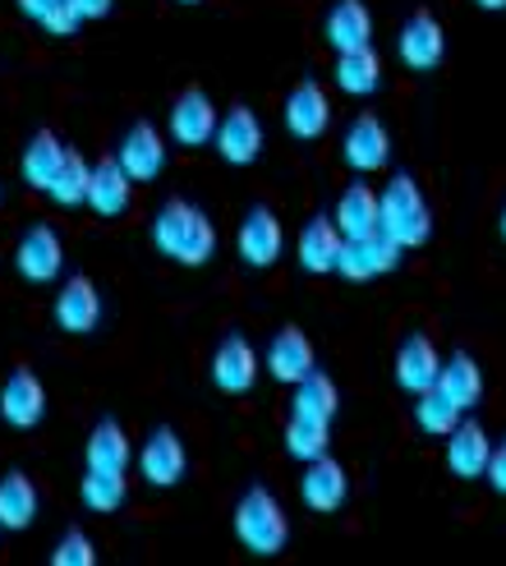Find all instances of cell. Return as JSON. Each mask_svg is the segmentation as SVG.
<instances>
[{
  "instance_id": "3",
  "label": "cell",
  "mask_w": 506,
  "mask_h": 566,
  "mask_svg": "<svg viewBox=\"0 0 506 566\" xmlns=\"http://www.w3.org/2000/svg\"><path fill=\"white\" fill-rule=\"evenodd\" d=\"M378 231H387L401 249H419L433 235V212L424 203V189L414 176L397 171L378 193Z\"/></svg>"
},
{
  "instance_id": "6",
  "label": "cell",
  "mask_w": 506,
  "mask_h": 566,
  "mask_svg": "<svg viewBox=\"0 0 506 566\" xmlns=\"http://www.w3.org/2000/svg\"><path fill=\"white\" fill-rule=\"evenodd\" d=\"M350 497V474L346 465L336 461V457H314L304 465V479H299V502L308 506V512H318V516H331V512H341Z\"/></svg>"
},
{
  "instance_id": "10",
  "label": "cell",
  "mask_w": 506,
  "mask_h": 566,
  "mask_svg": "<svg viewBox=\"0 0 506 566\" xmlns=\"http://www.w3.org/2000/svg\"><path fill=\"white\" fill-rule=\"evenodd\" d=\"M212 382L226 396L253 391V382H259V350L249 346V336H240V332L221 336V346L212 350Z\"/></svg>"
},
{
  "instance_id": "42",
  "label": "cell",
  "mask_w": 506,
  "mask_h": 566,
  "mask_svg": "<svg viewBox=\"0 0 506 566\" xmlns=\"http://www.w3.org/2000/svg\"><path fill=\"white\" fill-rule=\"evenodd\" d=\"M180 6H193V0H180Z\"/></svg>"
},
{
  "instance_id": "12",
  "label": "cell",
  "mask_w": 506,
  "mask_h": 566,
  "mask_svg": "<svg viewBox=\"0 0 506 566\" xmlns=\"http://www.w3.org/2000/svg\"><path fill=\"white\" fill-rule=\"evenodd\" d=\"M97 323H102V295L93 286V276L74 272L61 286V295H55V327L70 336H88L97 332Z\"/></svg>"
},
{
  "instance_id": "14",
  "label": "cell",
  "mask_w": 506,
  "mask_h": 566,
  "mask_svg": "<svg viewBox=\"0 0 506 566\" xmlns=\"http://www.w3.org/2000/svg\"><path fill=\"white\" fill-rule=\"evenodd\" d=\"M217 106H212V97L208 93H199V88H189V93H180L176 102H171V138L180 148H203V144H212V134H217Z\"/></svg>"
},
{
  "instance_id": "36",
  "label": "cell",
  "mask_w": 506,
  "mask_h": 566,
  "mask_svg": "<svg viewBox=\"0 0 506 566\" xmlns=\"http://www.w3.org/2000/svg\"><path fill=\"white\" fill-rule=\"evenodd\" d=\"M42 28H46V33H55V38H70V33H78V28H83V14H78L74 0H55V6L46 10V19H42Z\"/></svg>"
},
{
  "instance_id": "20",
  "label": "cell",
  "mask_w": 506,
  "mask_h": 566,
  "mask_svg": "<svg viewBox=\"0 0 506 566\" xmlns=\"http://www.w3.org/2000/svg\"><path fill=\"white\" fill-rule=\"evenodd\" d=\"M327 46L341 55V51H359V46H373V14L363 0H336V6L327 10Z\"/></svg>"
},
{
  "instance_id": "15",
  "label": "cell",
  "mask_w": 506,
  "mask_h": 566,
  "mask_svg": "<svg viewBox=\"0 0 506 566\" xmlns=\"http://www.w3.org/2000/svg\"><path fill=\"white\" fill-rule=\"evenodd\" d=\"M286 129L295 134V138H304V144H314V138H323L327 134V125H331V102H327V93H323V83H314V78H304V83H295V93L286 97Z\"/></svg>"
},
{
  "instance_id": "17",
  "label": "cell",
  "mask_w": 506,
  "mask_h": 566,
  "mask_svg": "<svg viewBox=\"0 0 506 566\" xmlns=\"http://www.w3.org/2000/svg\"><path fill=\"white\" fill-rule=\"evenodd\" d=\"M314 369H318V359H314V342H308V332L304 327H281L272 336V346H267V374L276 382L295 387L304 374H314Z\"/></svg>"
},
{
  "instance_id": "25",
  "label": "cell",
  "mask_w": 506,
  "mask_h": 566,
  "mask_svg": "<svg viewBox=\"0 0 506 566\" xmlns=\"http://www.w3.org/2000/svg\"><path fill=\"white\" fill-rule=\"evenodd\" d=\"M336 231H341L346 240H359V235H373L378 231V189H369L363 180H355L341 198H336Z\"/></svg>"
},
{
  "instance_id": "40",
  "label": "cell",
  "mask_w": 506,
  "mask_h": 566,
  "mask_svg": "<svg viewBox=\"0 0 506 566\" xmlns=\"http://www.w3.org/2000/svg\"><path fill=\"white\" fill-rule=\"evenodd\" d=\"M479 10H506V0H474Z\"/></svg>"
},
{
  "instance_id": "32",
  "label": "cell",
  "mask_w": 506,
  "mask_h": 566,
  "mask_svg": "<svg viewBox=\"0 0 506 566\" xmlns=\"http://www.w3.org/2000/svg\"><path fill=\"white\" fill-rule=\"evenodd\" d=\"M461 419H465V410H461L438 382H433L429 391H419V396H414V423H419V429H424L429 438H446Z\"/></svg>"
},
{
  "instance_id": "37",
  "label": "cell",
  "mask_w": 506,
  "mask_h": 566,
  "mask_svg": "<svg viewBox=\"0 0 506 566\" xmlns=\"http://www.w3.org/2000/svg\"><path fill=\"white\" fill-rule=\"evenodd\" d=\"M484 479H488V484H493L497 493H506V442H502V447H493V457H488Z\"/></svg>"
},
{
  "instance_id": "28",
  "label": "cell",
  "mask_w": 506,
  "mask_h": 566,
  "mask_svg": "<svg viewBox=\"0 0 506 566\" xmlns=\"http://www.w3.org/2000/svg\"><path fill=\"white\" fill-rule=\"evenodd\" d=\"M88 176H93V161L78 148H65V161H61V171L51 176L46 198L55 208H88Z\"/></svg>"
},
{
  "instance_id": "26",
  "label": "cell",
  "mask_w": 506,
  "mask_h": 566,
  "mask_svg": "<svg viewBox=\"0 0 506 566\" xmlns=\"http://www.w3.org/2000/svg\"><path fill=\"white\" fill-rule=\"evenodd\" d=\"M38 521V484L23 470L0 474V530H28Z\"/></svg>"
},
{
  "instance_id": "29",
  "label": "cell",
  "mask_w": 506,
  "mask_h": 566,
  "mask_svg": "<svg viewBox=\"0 0 506 566\" xmlns=\"http://www.w3.org/2000/svg\"><path fill=\"white\" fill-rule=\"evenodd\" d=\"M382 83V61L373 46H359V51H341L336 55V88L350 93V97H369Z\"/></svg>"
},
{
  "instance_id": "34",
  "label": "cell",
  "mask_w": 506,
  "mask_h": 566,
  "mask_svg": "<svg viewBox=\"0 0 506 566\" xmlns=\"http://www.w3.org/2000/svg\"><path fill=\"white\" fill-rule=\"evenodd\" d=\"M331 447V423L327 419H308V415H291V423H286V451L295 461H314V457H323V451Z\"/></svg>"
},
{
  "instance_id": "22",
  "label": "cell",
  "mask_w": 506,
  "mask_h": 566,
  "mask_svg": "<svg viewBox=\"0 0 506 566\" xmlns=\"http://www.w3.org/2000/svg\"><path fill=\"white\" fill-rule=\"evenodd\" d=\"M134 198V180L125 176V166L116 157H102L88 176V208L97 217H125Z\"/></svg>"
},
{
  "instance_id": "9",
  "label": "cell",
  "mask_w": 506,
  "mask_h": 566,
  "mask_svg": "<svg viewBox=\"0 0 506 566\" xmlns=\"http://www.w3.org/2000/svg\"><path fill=\"white\" fill-rule=\"evenodd\" d=\"M0 419L19 433L38 429V423L46 419V387L33 369H14L6 378V387H0Z\"/></svg>"
},
{
  "instance_id": "24",
  "label": "cell",
  "mask_w": 506,
  "mask_h": 566,
  "mask_svg": "<svg viewBox=\"0 0 506 566\" xmlns=\"http://www.w3.org/2000/svg\"><path fill=\"white\" fill-rule=\"evenodd\" d=\"M88 470H106V474H125L134 461L129 433L120 429V419H97V429L88 433V451H83Z\"/></svg>"
},
{
  "instance_id": "11",
  "label": "cell",
  "mask_w": 506,
  "mask_h": 566,
  "mask_svg": "<svg viewBox=\"0 0 506 566\" xmlns=\"http://www.w3.org/2000/svg\"><path fill=\"white\" fill-rule=\"evenodd\" d=\"M212 144H217V157H221V161H231V166L259 161V153H263V120L253 116L249 106H231L226 116L217 120Z\"/></svg>"
},
{
  "instance_id": "1",
  "label": "cell",
  "mask_w": 506,
  "mask_h": 566,
  "mask_svg": "<svg viewBox=\"0 0 506 566\" xmlns=\"http://www.w3.org/2000/svg\"><path fill=\"white\" fill-rule=\"evenodd\" d=\"M152 244H157V253H166V259L180 268H203L217 253L212 217L199 203L171 198V203H161L152 217Z\"/></svg>"
},
{
  "instance_id": "41",
  "label": "cell",
  "mask_w": 506,
  "mask_h": 566,
  "mask_svg": "<svg viewBox=\"0 0 506 566\" xmlns=\"http://www.w3.org/2000/svg\"><path fill=\"white\" fill-rule=\"evenodd\" d=\"M502 240H506V208H502Z\"/></svg>"
},
{
  "instance_id": "2",
  "label": "cell",
  "mask_w": 506,
  "mask_h": 566,
  "mask_svg": "<svg viewBox=\"0 0 506 566\" xmlns=\"http://www.w3.org/2000/svg\"><path fill=\"white\" fill-rule=\"evenodd\" d=\"M235 539L253 557H276L281 548L291 544L286 506L276 502V493L267 484H249L244 497L235 502Z\"/></svg>"
},
{
  "instance_id": "35",
  "label": "cell",
  "mask_w": 506,
  "mask_h": 566,
  "mask_svg": "<svg viewBox=\"0 0 506 566\" xmlns=\"http://www.w3.org/2000/svg\"><path fill=\"white\" fill-rule=\"evenodd\" d=\"M51 566H97V548L83 530H70L51 553Z\"/></svg>"
},
{
  "instance_id": "23",
  "label": "cell",
  "mask_w": 506,
  "mask_h": 566,
  "mask_svg": "<svg viewBox=\"0 0 506 566\" xmlns=\"http://www.w3.org/2000/svg\"><path fill=\"white\" fill-rule=\"evenodd\" d=\"M341 231H336V221L331 217H308L304 221V231H299V244H295V253H299V268L304 272H336V259H341Z\"/></svg>"
},
{
  "instance_id": "8",
  "label": "cell",
  "mask_w": 506,
  "mask_h": 566,
  "mask_svg": "<svg viewBox=\"0 0 506 566\" xmlns=\"http://www.w3.org/2000/svg\"><path fill=\"white\" fill-rule=\"evenodd\" d=\"M235 249L249 268H272L281 259V249H286V231H281V217L272 208H249L240 231H235Z\"/></svg>"
},
{
  "instance_id": "38",
  "label": "cell",
  "mask_w": 506,
  "mask_h": 566,
  "mask_svg": "<svg viewBox=\"0 0 506 566\" xmlns=\"http://www.w3.org/2000/svg\"><path fill=\"white\" fill-rule=\"evenodd\" d=\"M74 6H78V14H83V19H106L116 0H74Z\"/></svg>"
},
{
  "instance_id": "7",
  "label": "cell",
  "mask_w": 506,
  "mask_h": 566,
  "mask_svg": "<svg viewBox=\"0 0 506 566\" xmlns=\"http://www.w3.org/2000/svg\"><path fill=\"white\" fill-rule=\"evenodd\" d=\"M401 244L391 240L387 231H373V235H359V240H341V259H336V272L346 281H373L382 272H391L401 263Z\"/></svg>"
},
{
  "instance_id": "39",
  "label": "cell",
  "mask_w": 506,
  "mask_h": 566,
  "mask_svg": "<svg viewBox=\"0 0 506 566\" xmlns=\"http://www.w3.org/2000/svg\"><path fill=\"white\" fill-rule=\"evenodd\" d=\"M51 6H55V0H19V10H23L28 19H38V23L46 19V10H51Z\"/></svg>"
},
{
  "instance_id": "33",
  "label": "cell",
  "mask_w": 506,
  "mask_h": 566,
  "mask_svg": "<svg viewBox=\"0 0 506 566\" xmlns=\"http://www.w3.org/2000/svg\"><path fill=\"white\" fill-rule=\"evenodd\" d=\"M78 497H83V506H88V512L110 516V512H120V506H125L129 479H125V474H106V470H83Z\"/></svg>"
},
{
  "instance_id": "31",
  "label": "cell",
  "mask_w": 506,
  "mask_h": 566,
  "mask_svg": "<svg viewBox=\"0 0 506 566\" xmlns=\"http://www.w3.org/2000/svg\"><path fill=\"white\" fill-rule=\"evenodd\" d=\"M336 410H341V396H336V382L327 374H304L291 391V415H308V419H336Z\"/></svg>"
},
{
  "instance_id": "21",
  "label": "cell",
  "mask_w": 506,
  "mask_h": 566,
  "mask_svg": "<svg viewBox=\"0 0 506 566\" xmlns=\"http://www.w3.org/2000/svg\"><path fill=\"white\" fill-rule=\"evenodd\" d=\"M493 442L479 429V419H461L452 433H446V465H452L456 479H479L488 470Z\"/></svg>"
},
{
  "instance_id": "27",
  "label": "cell",
  "mask_w": 506,
  "mask_h": 566,
  "mask_svg": "<svg viewBox=\"0 0 506 566\" xmlns=\"http://www.w3.org/2000/svg\"><path fill=\"white\" fill-rule=\"evenodd\" d=\"M61 161H65V144L55 138L51 129H38L33 138L23 144V157H19V171H23V185H33L46 193L51 176L61 171Z\"/></svg>"
},
{
  "instance_id": "16",
  "label": "cell",
  "mask_w": 506,
  "mask_h": 566,
  "mask_svg": "<svg viewBox=\"0 0 506 566\" xmlns=\"http://www.w3.org/2000/svg\"><path fill=\"white\" fill-rule=\"evenodd\" d=\"M341 153H346V161L355 166L359 176L382 171L387 157H391V134H387V125H382L378 116H369V111H363V116H355V120H350Z\"/></svg>"
},
{
  "instance_id": "30",
  "label": "cell",
  "mask_w": 506,
  "mask_h": 566,
  "mask_svg": "<svg viewBox=\"0 0 506 566\" xmlns=\"http://www.w3.org/2000/svg\"><path fill=\"white\" fill-rule=\"evenodd\" d=\"M438 387L452 396V401L461 406V410H474L484 401V369L474 364L465 350H456L452 359L442 364V374H438Z\"/></svg>"
},
{
  "instance_id": "19",
  "label": "cell",
  "mask_w": 506,
  "mask_h": 566,
  "mask_svg": "<svg viewBox=\"0 0 506 566\" xmlns=\"http://www.w3.org/2000/svg\"><path fill=\"white\" fill-rule=\"evenodd\" d=\"M397 51H401V61H405L410 70H438V65H442V55H446V33H442V23H438L429 10H419V14L401 28Z\"/></svg>"
},
{
  "instance_id": "5",
  "label": "cell",
  "mask_w": 506,
  "mask_h": 566,
  "mask_svg": "<svg viewBox=\"0 0 506 566\" xmlns=\"http://www.w3.org/2000/svg\"><path fill=\"white\" fill-rule=\"evenodd\" d=\"M185 470H189V451H185L180 433L166 429V423H161V429H152L148 442L138 447V474H144V484L176 489L180 479H185Z\"/></svg>"
},
{
  "instance_id": "13",
  "label": "cell",
  "mask_w": 506,
  "mask_h": 566,
  "mask_svg": "<svg viewBox=\"0 0 506 566\" xmlns=\"http://www.w3.org/2000/svg\"><path fill=\"white\" fill-rule=\"evenodd\" d=\"M116 161L125 166V176H129L134 185H148V180H157V176L166 171V138H161V129H152L148 120L129 125V134L120 138V153H116Z\"/></svg>"
},
{
  "instance_id": "18",
  "label": "cell",
  "mask_w": 506,
  "mask_h": 566,
  "mask_svg": "<svg viewBox=\"0 0 506 566\" xmlns=\"http://www.w3.org/2000/svg\"><path fill=\"white\" fill-rule=\"evenodd\" d=\"M442 374V359H438V346H433V336L424 332H410L405 342L397 346V387L419 396V391H429Z\"/></svg>"
},
{
  "instance_id": "4",
  "label": "cell",
  "mask_w": 506,
  "mask_h": 566,
  "mask_svg": "<svg viewBox=\"0 0 506 566\" xmlns=\"http://www.w3.org/2000/svg\"><path fill=\"white\" fill-rule=\"evenodd\" d=\"M14 268L23 281H33V286H46V281L61 276L65 268V244L55 235V226L46 221H33L28 231L19 235V249H14Z\"/></svg>"
}]
</instances>
